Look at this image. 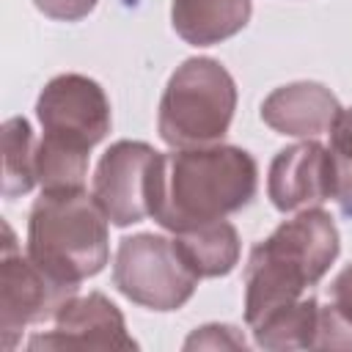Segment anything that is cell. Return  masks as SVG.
Returning <instances> with one entry per match:
<instances>
[{
	"instance_id": "6da1fadb",
	"label": "cell",
	"mask_w": 352,
	"mask_h": 352,
	"mask_svg": "<svg viewBox=\"0 0 352 352\" xmlns=\"http://www.w3.org/2000/svg\"><path fill=\"white\" fill-rule=\"evenodd\" d=\"M258 190V165L239 146L212 143L160 151L151 220L170 234L223 220L245 209Z\"/></svg>"
},
{
	"instance_id": "7a4b0ae2",
	"label": "cell",
	"mask_w": 352,
	"mask_h": 352,
	"mask_svg": "<svg viewBox=\"0 0 352 352\" xmlns=\"http://www.w3.org/2000/svg\"><path fill=\"white\" fill-rule=\"evenodd\" d=\"M341 250L338 228L322 206L283 220L267 239L253 245L245 264V324L253 327L272 311L305 297Z\"/></svg>"
},
{
	"instance_id": "3957f363",
	"label": "cell",
	"mask_w": 352,
	"mask_h": 352,
	"mask_svg": "<svg viewBox=\"0 0 352 352\" xmlns=\"http://www.w3.org/2000/svg\"><path fill=\"white\" fill-rule=\"evenodd\" d=\"M107 217L82 187L41 190L28 217L25 253L55 280L80 286L110 258Z\"/></svg>"
},
{
	"instance_id": "277c9868",
	"label": "cell",
	"mask_w": 352,
	"mask_h": 352,
	"mask_svg": "<svg viewBox=\"0 0 352 352\" xmlns=\"http://www.w3.org/2000/svg\"><path fill=\"white\" fill-rule=\"evenodd\" d=\"M236 110V82L214 58H187L170 74L157 113V132L170 148L220 143Z\"/></svg>"
},
{
	"instance_id": "5b68a950",
	"label": "cell",
	"mask_w": 352,
	"mask_h": 352,
	"mask_svg": "<svg viewBox=\"0 0 352 352\" xmlns=\"http://www.w3.org/2000/svg\"><path fill=\"white\" fill-rule=\"evenodd\" d=\"M198 280L201 275L190 267L173 236L140 231L118 242L113 286L140 308L179 311L195 294Z\"/></svg>"
},
{
	"instance_id": "8992f818",
	"label": "cell",
	"mask_w": 352,
	"mask_h": 352,
	"mask_svg": "<svg viewBox=\"0 0 352 352\" xmlns=\"http://www.w3.org/2000/svg\"><path fill=\"white\" fill-rule=\"evenodd\" d=\"M80 286L60 283L47 275L28 253L19 250L8 223H3L0 253V338L11 352L28 324L55 319V314L77 294Z\"/></svg>"
},
{
	"instance_id": "52a82bcc",
	"label": "cell",
	"mask_w": 352,
	"mask_h": 352,
	"mask_svg": "<svg viewBox=\"0 0 352 352\" xmlns=\"http://www.w3.org/2000/svg\"><path fill=\"white\" fill-rule=\"evenodd\" d=\"M36 118L41 124V138L58 140L72 148L91 151L110 132V99L104 88L85 74H58L52 77L38 99Z\"/></svg>"
},
{
	"instance_id": "ba28073f",
	"label": "cell",
	"mask_w": 352,
	"mask_h": 352,
	"mask_svg": "<svg viewBox=\"0 0 352 352\" xmlns=\"http://www.w3.org/2000/svg\"><path fill=\"white\" fill-rule=\"evenodd\" d=\"M160 151L143 140H118L96 162L91 195L102 214L118 226L151 217V187Z\"/></svg>"
},
{
	"instance_id": "9c48e42d",
	"label": "cell",
	"mask_w": 352,
	"mask_h": 352,
	"mask_svg": "<svg viewBox=\"0 0 352 352\" xmlns=\"http://www.w3.org/2000/svg\"><path fill=\"white\" fill-rule=\"evenodd\" d=\"M28 349H138L124 314L102 292L74 294L58 314L55 327L36 333Z\"/></svg>"
},
{
	"instance_id": "30bf717a",
	"label": "cell",
	"mask_w": 352,
	"mask_h": 352,
	"mask_svg": "<svg viewBox=\"0 0 352 352\" xmlns=\"http://www.w3.org/2000/svg\"><path fill=\"white\" fill-rule=\"evenodd\" d=\"M267 198L278 212H302L333 198L330 151L314 138L275 154L267 173Z\"/></svg>"
},
{
	"instance_id": "8fae6325",
	"label": "cell",
	"mask_w": 352,
	"mask_h": 352,
	"mask_svg": "<svg viewBox=\"0 0 352 352\" xmlns=\"http://www.w3.org/2000/svg\"><path fill=\"white\" fill-rule=\"evenodd\" d=\"M341 110V102L327 85L314 80H297L275 88L261 102V121L278 135L316 138L330 132Z\"/></svg>"
},
{
	"instance_id": "7c38bea8",
	"label": "cell",
	"mask_w": 352,
	"mask_h": 352,
	"mask_svg": "<svg viewBox=\"0 0 352 352\" xmlns=\"http://www.w3.org/2000/svg\"><path fill=\"white\" fill-rule=\"evenodd\" d=\"M250 0H173L170 25L192 47H212L250 22Z\"/></svg>"
},
{
	"instance_id": "4fadbf2b",
	"label": "cell",
	"mask_w": 352,
	"mask_h": 352,
	"mask_svg": "<svg viewBox=\"0 0 352 352\" xmlns=\"http://www.w3.org/2000/svg\"><path fill=\"white\" fill-rule=\"evenodd\" d=\"M173 239L179 242L184 258L190 261V267L201 275V278H223L228 275L236 261H239V234L236 228L223 217L214 223H204L187 231L173 234Z\"/></svg>"
},
{
	"instance_id": "5bb4252c",
	"label": "cell",
	"mask_w": 352,
	"mask_h": 352,
	"mask_svg": "<svg viewBox=\"0 0 352 352\" xmlns=\"http://www.w3.org/2000/svg\"><path fill=\"white\" fill-rule=\"evenodd\" d=\"M316 322H319V300L314 294L300 297L292 305H283L256 322L250 327L256 346L283 352V349H314V336H316Z\"/></svg>"
},
{
	"instance_id": "9a60e30c",
	"label": "cell",
	"mask_w": 352,
	"mask_h": 352,
	"mask_svg": "<svg viewBox=\"0 0 352 352\" xmlns=\"http://www.w3.org/2000/svg\"><path fill=\"white\" fill-rule=\"evenodd\" d=\"M36 143L38 140L28 118L14 116L3 124V195L6 198L28 195L38 184Z\"/></svg>"
},
{
	"instance_id": "2e32d148",
	"label": "cell",
	"mask_w": 352,
	"mask_h": 352,
	"mask_svg": "<svg viewBox=\"0 0 352 352\" xmlns=\"http://www.w3.org/2000/svg\"><path fill=\"white\" fill-rule=\"evenodd\" d=\"M88 176V151L41 138L36 143V179L41 190H74Z\"/></svg>"
},
{
	"instance_id": "e0dca14e",
	"label": "cell",
	"mask_w": 352,
	"mask_h": 352,
	"mask_svg": "<svg viewBox=\"0 0 352 352\" xmlns=\"http://www.w3.org/2000/svg\"><path fill=\"white\" fill-rule=\"evenodd\" d=\"M330 165H333V201L344 214H352V107L341 110L330 126Z\"/></svg>"
},
{
	"instance_id": "ac0fdd59",
	"label": "cell",
	"mask_w": 352,
	"mask_h": 352,
	"mask_svg": "<svg viewBox=\"0 0 352 352\" xmlns=\"http://www.w3.org/2000/svg\"><path fill=\"white\" fill-rule=\"evenodd\" d=\"M314 349H344L352 352V322L327 305H319V322H316V336H314Z\"/></svg>"
},
{
	"instance_id": "d6986e66",
	"label": "cell",
	"mask_w": 352,
	"mask_h": 352,
	"mask_svg": "<svg viewBox=\"0 0 352 352\" xmlns=\"http://www.w3.org/2000/svg\"><path fill=\"white\" fill-rule=\"evenodd\" d=\"M184 349H248V341L234 324H204L187 336Z\"/></svg>"
},
{
	"instance_id": "ffe728a7",
	"label": "cell",
	"mask_w": 352,
	"mask_h": 352,
	"mask_svg": "<svg viewBox=\"0 0 352 352\" xmlns=\"http://www.w3.org/2000/svg\"><path fill=\"white\" fill-rule=\"evenodd\" d=\"M99 0H33V6L50 16V19H58V22H80L85 19L94 8H96Z\"/></svg>"
},
{
	"instance_id": "44dd1931",
	"label": "cell",
	"mask_w": 352,
	"mask_h": 352,
	"mask_svg": "<svg viewBox=\"0 0 352 352\" xmlns=\"http://www.w3.org/2000/svg\"><path fill=\"white\" fill-rule=\"evenodd\" d=\"M330 302L338 314L352 322V264H346L330 283Z\"/></svg>"
}]
</instances>
